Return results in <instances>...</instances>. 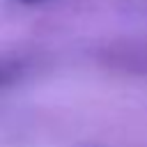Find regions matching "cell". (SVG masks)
Masks as SVG:
<instances>
[{
	"label": "cell",
	"mask_w": 147,
	"mask_h": 147,
	"mask_svg": "<svg viewBox=\"0 0 147 147\" xmlns=\"http://www.w3.org/2000/svg\"><path fill=\"white\" fill-rule=\"evenodd\" d=\"M21 64L18 62H2L0 64V87H5V85H9L11 80H16L18 76H21Z\"/></svg>",
	"instance_id": "cell-1"
},
{
	"label": "cell",
	"mask_w": 147,
	"mask_h": 147,
	"mask_svg": "<svg viewBox=\"0 0 147 147\" xmlns=\"http://www.w3.org/2000/svg\"><path fill=\"white\" fill-rule=\"evenodd\" d=\"M21 2H25V5H34V2H44V0H21Z\"/></svg>",
	"instance_id": "cell-2"
}]
</instances>
